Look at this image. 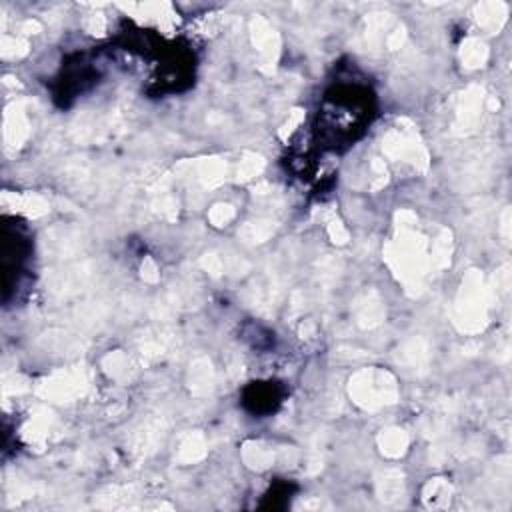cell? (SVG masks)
I'll return each instance as SVG.
<instances>
[{"mask_svg":"<svg viewBox=\"0 0 512 512\" xmlns=\"http://www.w3.org/2000/svg\"><path fill=\"white\" fill-rule=\"evenodd\" d=\"M372 96L358 84H340L326 92L318 112V134L332 146L352 142L370 124Z\"/></svg>","mask_w":512,"mask_h":512,"instance_id":"6da1fadb","label":"cell"},{"mask_svg":"<svg viewBox=\"0 0 512 512\" xmlns=\"http://www.w3.org/2000/svg\"><path fill=\"white\" fill-rule=\"evenodd\" d=\"M248 400L254 402V408H252L254 412H270L280 402V394L276 392L272 382H266V384L258 382L246 390V402Z\"/></svg>","mask_w":512,"mask_h":512,"instance_id":"7a4b0ae2","label":"cell"}]
</instances>
